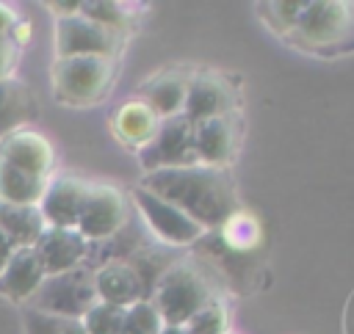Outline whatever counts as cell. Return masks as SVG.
Wrapping results in <instances>:
<instances>
[{
  "instance_id": "obj_8",
  "label": "cell",
  "mask_w": 354,
  "mask_h": 334,
  "mask_svg": "<svg viewBox=\"0 0 354 334\" xmlns=\"http://www.w3.org/2000/svg\"><path fill=\"white\" fill-rule=\"evenodd\" d=\"M130 204L136 207V213L141 215L147 229L163 246H188L205 235V229L196 221H191L183 210H177L174 204L163 202L160 196H155L144 188H136L130 193Z\"/></svg>"
},
{
  "instance_id": "obj_11",
  "label": "cell",
  "mask_w": 354,
  "mask_h": 334,
  "mask_svg": "<svg viewBox=\"0 0 354 334\" xmlns=\"http://www.w3.org/2000/svg\"><path fill=\"white\" fill-rule=\"evenodd\" d=\"M0 160H6L8 166L36 179H50L55 168V149L47 141V135H41L39 130L22 127V130L8 132L0 141Z\"/></svg>"
},
{
  "instance_id": "obj_9",
  "label": "cell",
  "mask_w": 354,
  "mask_h": 334,
  "mask_svg": "<svg viewBox=\"0 0 354 334\" xmlns=\"http://www.w3.org/2000/svg\"><path fill=\"white\" fill-rule=\"evenodd\" d=\"M141 168L160 171V168H180V166H199L196 149H194V124L185 116L163 119L155 138L138 149Z\"/></svg>"
},
{
  "instance_id": "obj_20",
  "label": "cell",
  "mask_w": 354,
  "mask_h": 334,
  "mask_svg": "<svg viewBox=\"0 0 354 334\" xmlns=\"http://www.w3.org/2000/svg\"><path fill=\"white\" fill-rule=\"evenodd\" d=\"M0 226L14 240L17 248H30L47 229L44 215L33 204H6L0 202Z\"/></svg>"
},
{
  "instance_id": "obj_4",
  "label": "cell",
  "mask_w": 354,
  "mask_h": 334,
  "mask_svg": "<svg viewBox=\"0 0 354 334\" xmlns=\"http://www.w3.org/2000/svg\"><path fill=\"white\" fill-rule=\"evenodd\" d=\"M97 301L100 298H97V287H94V268L77 265L66 273L44 276L39 290L28 298V309L55 315V317L80 320Z\"/></svg>"
},
{
  "instance_id": "obj_3",
  "label": "cell",
  "mask_w": 354,
  "mask_h": 334,
  "mask_svg": "<svg viewBox=\"0 0 354 334\" xmlns=\"http://www.w3.org/2000/svg\"><path fill=\"white\" fill-rule=\"evenodd\" d=\"M116 61L113 58H97V55H75V58H55L50 77L55 99L64 105L86 108L100 99L113 86Z\"/></svg>"
},
{
  "instance_id": "obj_7",
  "label": "cell",
  "mask_w": 354,
  "mask_h": 334,
  "mask_svg": "<svg viewBox=\"0 0 354 334\" xmlns=\"http://www.w3.org/2000/svg\"><path fill=\"white\" fill-rule=\"evenodd\" d=\"M124 36L116 30H108L83 14L55 19L53 28V52L55 58H75V55H97V58H113L122 52Z\"/></svg>"
},
{
  "instance_id": "obj_28",
  "label": "cell",
  "mask_w": 354,
  "mask_h": 334,
  "mask_svg": "<svg viewBox=\"0 0 354 334\" xmlns=\"http://www.w3.org/2000/svg\"><path fill=\"white\" fill-rule=\"evenodd\" d=\"M260 8H263L260 14L268 19V25L277 33L290 36L296 22H299V17H301V11H304V3H263Z\"/></svg>"
},
{
  "instance_id": "obj_27",
  "label": "cell",
  "mask_w": 354,
  "mask_h": 334,
  "mask_svg": "<svg viewBox=\"0 0 354 334\" xmlns=\"http://www.w3.org/2000/svg\"><path fill=\"white\" fill-rule=\"evenodd\" d=\"M227 309L224 304L213 301L207 306H202L188 323H185V331L188 334H230L227 331Z\"/></svg>"
},
{
  "instance_id": "obj_24",
  "label": "cell",
  "mask_w": 354,
  "mask_h": 334,
  "mask_svg": "<svg viewBox=\"0 0 354 334\" xmlns=\"http://www.w3.org/2000/svg\"><path fill=\"white\" fill-rule=\"evenodd\" d=\"M160 328H163V317L152 304V298H144L124 309L122 334H160Z\"/></svg>"
},
{
  "instance_id": "obj_15",
  "label": "cell",
  "mask_w": 354,
  "mask_h": 334,
  "mask_svg": "<svg viewBox=\"0 0 354 334\" xmlns=\"http://www.w3.org/2000/svg\"><path fill=\"white\" fill-rule=\"evenodd\" d=\"M33 248H36L47 276L66 273V271L83 265V259L88 254V243L83 240V235L77 229H58V226H47Z\"/></svg>"
},
{
  "instance_id": "obj_29",
  "label": "cell",
  "mask_w": 354,
  "mask_h": 334,
  "mask_svg": "<svg viewBox=\"0 0 354 334\" xmlns=\"http://www.w3.org/2000/svg\"><path fill=\"white\" fill-rule=\"evenodd\" d=\"M17 61H19V50L8 39H0V80H8L11 77Z\"/></svg>"
},
{
  "instance_id": "obj_5",
  "label": "cell",
  "mask_w": 354,
  "mask_h": 334,
  "mask_svg": "<svg viewBox=\"0 0 354 334\" xmlns=\"http://www.w3.org/2000/svg\"><path fill=\"white\" fill-rule=\"evenodd\" d=\"M354 36V6L337 0L304 3L290 39L307 50H332Z\"/></svg>"
},
{
  "instance_id": "obj_16",
  "label": "cell",
  "mask_w": 354,
  "mask_h": 334,
  "mask_svg": "<svg viewBox=\"0 0 354 334\" xmlns=\"http://www.w3.org/2000/svg\"><path fill=\"white\" fill-rule=\"evenodd\" d=\"M158 127H160V119L155 116V110L141 97H133V99L122 102L111 116L113 138L122 141L130 149H144L155 138Z\"/></svg>"
},
{
  "instance_id": "obj_13",
  "label": "cell",
  "mask_w": 354,
  "mask_h": 334,
  "mask_svg": "<svg viewBox=\"0 0 354 334\" xmlns=\"http://www.w3.org/2000/svg\"><path fill=\"white\" fill-rule=\"evenodd\" d=\"M194 149H196V163L207 168H224L235 160L238 152V121L232 116H218V119H205L194 124Z\"/></svg>"
},
{
  "instance_id": "obj_32",
  "label": "cell",
  "mask_w": 354,
  "mask_h": 334,
  "mask_svg": "<svg viewBox=\"0 0 354 334\" xmlns=\"http://www.w3.org/2000/svg\"><path fill=\"white\" fill-rule=\"evenodd\" d=\"M17 19L19 17L14 14V8H8L6 3H0V39H8V33H11V28H14Z\"/></svg>"
},
{
  "instance_id": "obj_21",
  "label": "cell",
  "mask_w": 354,
  "mask_h": 334,
  "mask_svg": "<svg viewBox=\"0 0 354 334\" xmlns=\"http://www.w3.org/2000/svg\"><path fill=\"white\" fill-rule=\"evenodd\" d=\"M44 188H47V179H36V177L8 166L6 160H0V202L39 207Z\"/></svg>"
},
{
  "instance_id": "obj_14",
  "label": "cell",
  "mask_w": 354,
  "mask_h": 334,
  "mask_svg": "<svg viewBox=\"0 0 354 334\" xmlns=\"http://www.w3.org/2000/svg\"><path fill=\"white\" fill-rule=\"evenodd\" d=\"M94 287H97L100 301L122 306V309L149 298L138 271L127 259H108L100 268H94Z\"/></svg>"
},
{
  "instance_id": "obj_33",
  "label": "cell",
  "mask_w": 354,
  "mask_h": 334,
  "mask_svg": "<svg viewBox=\"0 0 354 334\" xmlns=\"http://www.w3.org/2000/svg\"><path fill=\"white\" fill-rule=\"evenodd\" d=\"M14 251H17V246H14V240L3 232V226H0V273H3V268L8 265V259L14 257Z\"/></svg>"
},
{
  "instance_id": "obj_26",
  "label": "cell",
  "mask_w": 354,
  "mask_h": 334,
  "mask_svg": "<svg viewBox=\"0 0 354 334\" xmlns=\"http://www.w3.org/2000/svg\"><path fill=\"white\" fill-rule=\"evenodd\" d=\"M122 320H124V309L105 301H97L80 317L86 334H122Z\"/></svg>"
},
{
  "instance_id": "obj_2",
  "label": "cell",
  "mask_w": 354,
  "mask_h": 334,
  "mask_svg": "<svg viewBox=\"0 0 354 334\" xmlns=\"http://www.w3.org/2000/svg\"><path fill=\"white\" fill-rule=\"evenodd\" d=\"M213 287L202 268L188 259H177L163 271L152 290V304L158 306L166 326H185L202 306L213 304Z\"/></svg>"
},
{
  "instance_id": "obj_12",
  "label": "cell",
  "mask_w": 354,
  "mask_h": 334,
  "mask_svg": "<svg viewBox=\"0 0 354 334\" xmlns=\"http://www.w3.org/2000/svg\"><path fill=\"white\" fill-rule=\"evenodd\" d=\"M91 182L75 177V174H61V177H50L44 196L39 202V210L44 215L47 226H58V229H75L77 218L83 213L86 196H88Z\"/></svg>"
},
{
  "instance_id": "obj_19",
  "label": "cell",
  "mask_w": 354,
  "mask_h": 334,
  "mask_svg": "<svg viewBox=\"0 0 354 334\" xmlns=\"http://www.w3.org/2000/svg\"><path fill=\"white\" fill-rule=\"evenodd\" d=\"M36 113H39L36 97L30 94V88L22 80H17V77L0 80V141L8 132L22 130L28 121H33Z\"/></svg>"
},
{
  "instance_id": "obj_25",
  "label": "cell",
  "mask_w": 354,
  "mask_h": 334,
  "mask_svg": "<svg viewBox=\"0 0 354 334\" xmlns=\"http://www.w3.org/2000/svg\"><path fill=\"white\" fill-rule=\"evenodd\" d=\"M22 326H25V334H86L80 320L44 315V312H36L28 306L22 312Z\"/></svg>"
},
{
  "instance_id": "obj_23",
  "label": "cell",
  "mask_w": 354,
  "mask_h": 334,
  "mask_svg": "<svg viewBox=\"0 0 354 334\" xmlns=\"http://www.w3.org/2000/svg\"><path fill=\"white\" fill-rule=\"evenodd\" d=\"M218 232H221V240H224L232 251H252V248L260 243V237H263L260 221H257L252 213H246V210H235V213L218 226Z\"/></svg>"
},
{
  "instance_id": "obj_10",
  "label": "cell",
  "mask_w": 354,
  "mask_h": 334,
  "mask_svg": "<svg viewBox=\"0 0 354 334\" xmlns=\"http://www.w3.org/2000/svg\"><path fill=\"white\" fill-rule=\"evenodd\" d=\"M238 108V94L232 83L216 72H199L191 75L188 83V97H185V110L183 116L196 124L205 119H218V116H232Z\"/></svg>"
},
{
  "instance_id": "obj_30",
  "label": "cell",
  "mask_w": 354,
  "mask_h": 334,
  "mask_svg": "<svg viewBox=\"0 0 354 334\" xmlns=\"http://www.w3.org/2000/svg\"><path fill=\"white\" fill-rule=\"evenodd\" d=\"M8 41H11L17 50L25 47V44L30 41V22H28V19H17L14 28H11V33H8Z\"/></svg>"
},
{
  "instance_id": "obj_6",
  "label": "cell",
  "mask_w": 354,
  "mask_h": 334,
  "mask_svg": "<svg viewBox=\"0 0 354 334\" xmlns=\"http://www.w3.org/2000/svg\"><path fill=\"white\" fill-rule=\"evenodd\" d=\"M130 224V199L111 182H91L83 213L77 218V232L86 243L111 240Z\"/></svg>"
},
{
  "instance_id": "obj_22",
  "label": "cell",
  "mask_w": 354,
  "mask_h": 334,
  "mask_svg": "<svg viewBox=\"0 0 354 334\" xmlns=\"http://www.w3.org/2000/svg\"><path fill=\"white\" fill-rule=\"evenodd\" d=\"M80 14L108 30H116L122 36L130 33L133 28V17L136 11H130V6L124 3H116V0H83L80 3Z\"/></svg>"
},
{
  "instance_id": "obj_31",
  "label": "cell",
  "mask_w": 354,
  "mask_h": 334,
  "mask_svg": "<svg viewBox=\"0 0 354 334\" xmlns=\"http://www.w3.org/2000/svg\"><path fill=\"white\" fill-rule=\"evenodd\" d=\"M47 8L55 14V19H66V17L80 14V3L77 0H72V3H47Z\"/></svg>"
},
{
  "instance_id": "obj_34",
  "label": "cell",
  "mask_w": 354,
  "mask_h": 334,
  "mask_svg": "<svg viewBox=\"0 0 354 334\" xmlns=\"http://www.w3.org/2000/svg\"><path fill=\"white\" fill-rule=\"evenodd\" d=\"M160 334H188V331H185V326H166V323H163Z\"/></svg>"
},
{
  "instance_id": "obj_1",
  "label": "cell",
  "mask_w": 354,
  "mask_h": 334,
  "mask_svg": "<svg viewBox=\"0 0 354 334\" xmlns=\"http://www.w3.org/2000/svg\"><path fill=\"white\" fill-rule=\"evenodd\" d=\"M138 188L174 204L205 232L210 226H221L238 210L235 185L224 168H207V166L160 168L144 174Z\"/></svg>"
},
{
  "instance_id": "obj_17",
  "label": "cell",
  "mask_w": 354,
  "mask_h": 334,
  "mask_svg": "<svg viewBox=\"0 0 354 334\" xmlns=\"http://www.w3.org/2000/svg\"><path fill=\"white\" fill-rule=\"evenodd\" d=\"M44 268H41V259L36 254V248H17L14 257L8 259V265L3 268L0 273V295L8 298V301H28L39 284L44 282Z\"/></svg>"
},
{
  "instance_id": "obj_18",
  "label": "cell",
  "mask_w": 354,
  "mask_h": 334,
  "mask_svg": "<svg viewBox=\"0 0 354 334\" xmlns=\"http://www.w3.org/2000/svg\"><path fill=\"white\" fill-rule=\"evenodd\" d=\"M188 83L191 75L185 72H163L149 77L141 86V99L155 110V116L163 119H174L183 116L185 110V97H188Z\"/></svg>"
}]
</instances>
